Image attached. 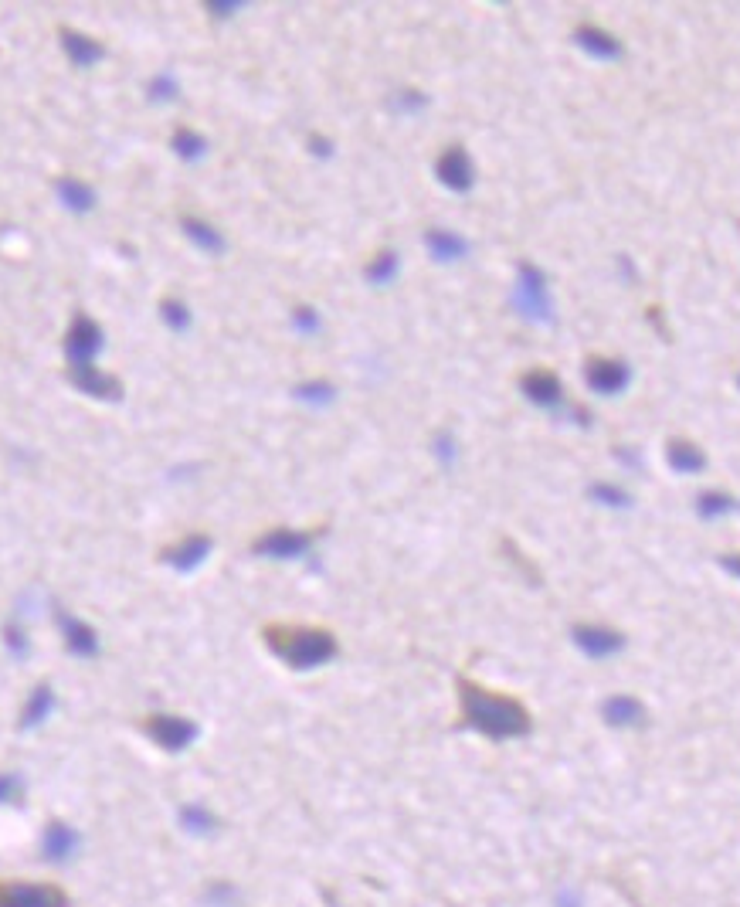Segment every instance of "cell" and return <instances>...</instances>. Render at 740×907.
<instances>
[{"label":"cell","instance_id":"cell-1","mask_svg":"<svg viewBox=\"0 0 740 907\" xmlns=\"http://www.w3.org/2000/svg\"><path fill=\"white\" fill-rule=\"evenodd\" d=\"M459 690V710H462V727H472L489 741H510V738H527L533 731V717L523 700L510 697V693L486 690L483 683L459 677L455 680Z\"/></svg>","mask_w":740,"mask_h":907},{"label":"cell","instance_id":"cell-2","mask_svg":"<svg viewBox=\"0 0 740 907\" xmlns=\"http://www.w3.org/2000/svg\"><path fill=\"white\" fill-rule=\"evenodd\" d=\"M265 646L292 670H316L340 653V643L323 626H292V622H272L262 629Z\"/></svg>","mask_w":740,"mask_h":907},{"label":"cell","instance_id":"cell-3","mask_svg":"<svg viewBox=\"0 0 740 907\" xmlns=\"http://www.w3.org/2000/svg\"><path fill=\"white\" fill-rule=\"evenodd\" d=\"M513 306L523 320L530 323H550L554 320V303H550V286L547 276L530 262H520L516 269V289H513Z\"/></svg>","mask_w":740,"mask_h":907},{"label":"cell","instance_id":"cell-4","mask_svg":"<svg viewBox=\"0 0 740 907\" xmlns=\"http://www.w3.org/2000/svg\"><path fill=\"white\" fill-rule=\"evenodd\" d=\"M143 734L153 744H160L163 751H184L191 748L197 738V724L184 714H170V710H157V714H146L143 721Z\"/></svg>","mask_w":740,"mask_h":907},{"label":"cell","instance_id":"cell-5","mask_svg":"<svg viewBox=\"0 0 740 907\" xmlns=\"http://www.w3.org/2000/svg\"><path fill=\"white\" fill-rule=\"evenodd\" d=\"M320 530H292V527H272L262 537H255L252 551L258 558H275V561H292L313 551Z\"/></svg>","mask_w":740,"mask_h":907},{"label":"cell","instance_id":"cell-6","mask_svg":"<svg viewBox=\"0 0 740 907\" xmlns=\"http://www.w3.org/2000/svg\"><path fill=\"white\" fill-rule=\"evenodd\" d=\"M106 344V333L89 313H75L72 323H68L65 333V361L68 367H85V364H96L99 350Z\"/></svg>","mask_w":740,"mask_h":907},{"label":"cell","instance_id":"cell-7","mask_svg":"<svg viewBox=\"0 0 740 907\" xmlns=\"http://www.w3.org/2000/svg\"><path fill=\"white\" fill-rule=\"evenodd\" d=\"M65 887L38 880H0V907H68Z\"/></svg>","mask_w":740,"mask_h":907},{"label":"cell","instance_id":"cell-8","mask_svg":"<svg viewBox=\"0 0 740 907\" xmlns=\"http://www.w3.org/2000/svg\"><path fill=\"white\" fill-rule=\"evenodd\" d=\"M584 381H588L591 391L598 395H618V391L628 388L632 381V367H628L622 357H591L584 364Z\"/></svg>","mask_w":740,"mask_h":907},{"label":"cell","instance_id":"cell-9","mask_svg":"<svg viewBox=\"0 0 740 907\" xmlns=\"http://www.w3.org/2000/svg\"><path fill=\"white\" fill-rule=\"evenodd\" d=\"M211 547H214V541H211L208 534H184L180 541H174V544L163 547V551H160V561H163V564H170V568L180 571V575H187V571L201 568V564L208 561Z\"/></svg>","mask_w":740,"mask_h":907},{"label":"cell","instance_id":"cell-10","mask_svg":"<svg viewBox=\"0 0 740 907\" xmlns=\"http://www.w3.org/2000/svg\"><path fill=\"white\" fill-rule=\"evenodd\" d=\"M435 174H438V181L455 194H466V191H472V184H476L472 157L459 147V143H452V147L435 160Z\"/></svg>","mask_w":740,"mask_h":907},{"label":"cell","instance_id":"cell-11","mask_svg":"<svg viewBox=\"0 0 740 907\" xmlns=\"http://www.w3.org/2000/svg\"><path fill=\"white\" fill-rule=\"evenodd\" d=\"M571 636L581 653H588L591 660H608V656H615L625 649V636L612 626H591L588 622V626H574Z\"/></svg>","mask_w":740,"mask_h":907},{"label":"cell","instance_id":"cell-12","mask_svg":"<svg viewBox=\"0 0 740 907\" xmlns=\"http://www.w3.org/2000/svg\"><path fill=\"white\" fill-rule=\"evenodd\" d=\"M520 388H523V395L533 401V405L547 408V412H557V408L564 405V384H561V378H557L554 371H547V367H537V371L523 374Z\"/></svg>","mask_w":740,"mask_h":907},{"label":"cell","instance_id":"cell-13","mask_svg":"<svg viewBox=\"0 0 740 907\" xmlns=\"http://www.w3.org/2000/svg\"><path fill=\"white\" fill-rule=\"evenodd\" d=\"M68 381L89 398H102V401H119L123 398V384L113 374L99 371L96 364H85V367H68Z\"/></svg>","mask_w":740,"mask_h":907},{"label":"cell","instance_id":"cell-14","mask_svg":"<svg viewBox=\"0 0 740 907\" xmlns=\"http://www.w3.org/2000/svg\"><path fill=\"white\" fill-rule=\"evenodd\" d=\"M58 619V629H62V639H65V649L72 656H82V660H89V656L99 653V632L89 626V622L75 619V615H68L58 609L55 612Z\"/></svg>","mask_w":740,"mask_h":907},{"label":"cell","instance_id":"cell-15","mask_svg":"<svg viewBox=\"0 0 740 907\" xmlns=\"http://www.w3.org/2000/svg\"><path fill=\"white\" fill-rule=\"evenodd\" d=\"M58 38H62V48H65V55L72 58V65H79V68H92L96 62H102L106 58V45H99L96 38H89L85 31H75V28H58Z\"/></svg>","mask_w":740,"mask_h":907},{"label":"cell","instance_id":"cell-16","mask_svg":"<svg viewBox=\"0 0 740 907\" xmlns=\"http://www.w3.org/2000/svg\"><path fill=\"white\" fill-rule=\"evenodd\" d=\"M574 41H578L591 58H598V62H615V58H622V41H618L612 31L595 28V24H584V28L574 31Z\"/></svg>","mask_w":740,"mask_h":907},{"label":"cell","instance_id":"cell-17","mask_svg":"<svg viewBox=\"0 0 740 907\" xmlns=\"http://www.w3.org/2000/svg\"><path fill=\"white\" fill-rule=\"evenodd\" d=\"M601 714L612 727H645V721H649L645 707L635 697H608L601 704Z\"/></svg>","mask_w":740,"mask_h":907},{"label":"cell","instance_id":"cell-18","mask_svg":"<svg viewBox=\"0 0 740 907\" xmlns=\"http://www.w3.org/2000/svg\"><path fill=\"white\" fill-rule=\"evenodd\" d=\"M55 191H58V201H62L68 211H75V215H89V211L96 208V191H92L85 181H79V177H58Z\"/></svg>","mask_w":740,"mask_h":907},{"label":"cell","instance_id":"cell-19","mask_svg":"<svg viewBox=\"0 0 740 907\" xmlns=\"http://www.w3.org/2000/svg\"><path fill=\"white\" fill-rule=\"evenodd\" d=\"M425 248L438 262H455V259H462V255L469 252V242L466 238H459L449 228H428L425 231Z\"/></svg>","mask_w":740,"mask_h":907},{"label":"cell","instance_id":"cell-20","mask_svg":"<svg viewBox=\"0 0 740 907\" xmlns=\"http://www.w3.org/2000/svg\"><path fill=\"white\" fill-rule=\"evenodd\" d=\"M180 228H184V235L191 238V242L201 248V252H211V255L225 252V235H221V231L214 228L211 221H204V218H197V215H184V218H180Z\"/></svg>","mask_w":740,"mask_h":907},{"label":"cell","instance_id":"cell-21","mask_svg":"<svg viewBox=\"0 0 740 907\" xmlns=\"http://www.w3.org/2000/svg\"><path fill=\"white\" fill-rule=\"evenodd\" d=\"M51 710H55V690H51V683H38V687L31 690L28 704L21 710L17 727H21V731H31V727H38L45 717H51Z\"/></svg>","mask_w":740,"mask_h":907},{"label":"cell","instance_id":"cell-22","mask_svg":"<svg viewBox=\"0 0 740 907\" xmlns=\"http://www.w3.org/2000/svg\"><path fill=\"white\" fill-rule=\"evenodd\" d=\"M666 459H669V466H673L676 473H700V469L707 466V456H703V449L696 446V442H690V439H669Z\"/></svg>","mask_w":740,"mask_h":907},{"label":"cell","instance_id":"cell-23","mask_svg":"<svg viewBox=\"0 0 740 907\" xmlns=\"http://www.w3.org/2000/svg\"><path fill=\"white\" fill-rule=\"evenodd\" d=\"M75 846H79V836L72 833L65 823H48V829H45V857L48 860H55V863H62V860H68L75 853Z\"/></svg>","mask_w":740,"mask_h":907},{"label":"cell","instance_id":"cell-24","mask_svg":"<svg viewBox=\"0 0 740 907\" xmlns=\"http://www.w3.org/2000/svg\"><path fill=\"white\" fill-rule=\"evenodd\" d=\"M737 510H740V500L724 490H707L696 496V513H700L703 520H717V517H727V513H737Z\"/></svg>","mask_w":740,"mask_h":907},{"label":"cell","instance_id":"cell-25","mask_svg":"<svg viewBox=\"0 0 740 907\" xmlns=\"http://www.w3.org/2000/svg\"><path fill=\"white\" fill-rule=\"evenodd\" d=\"M170 147H174V153L180 160L197 164V160L208 153V140H204L197 130H191V126H180V130H174V136H170Z\"/></svg>","mask_w":740,"mask_h":907},{"label":"cell","instance_id":"cell-26","mask_svg":"<svg viewBox=\"0 0 740 907\" xmlns=\"http://www.w3.org/2000/svg\"><path fill=\"white\" fill-rule=\"evenodd\" d=\"M364 276L374 282V286H387V282L398 276V252H394V248H381V252L367 262Z\"/></svg>","mask_w":740,"mask_h":907},{"label":"cell","instance_id":"cell-27","mask_svg":"<svg viewBox=\"0 0 740 907\" xmlns=\"http://www.w3.org/2000/svg\"><path fill=\"white\" fill-rule=\"evenodd\" d=\"M157 310H160V320L167 323L174 333H184L187 327H191V310H187V303H180V299H174V296L160 299Z\"/></svg>","mask_w":740,"mask_h":907},{"label":"cell","instance_id":"cell-28","mask_svg":"<svg viewBox=\"0 0 740 907\" xmlns=\"http://www.w3.org/2000/svg\"><path fill=\"white\" fill-rule=\"evenodd\" d=\"M292 395L299 401H306V405H330V401L337 398V388H333L330 381H306V384H299Z\"/></svg>","mask_w":740,"mask_h":907},{"label":"cell","instance_id":"cell-29","mask_svg":"<svg viewBox=\"0 0 740 907\" xmlns=\"http://www.w3.org/2000/svg\"><path fill=\"white\" fill-rule=\"evenodd\" d=\"M588 493H591V500L605 503V507H618V510L632 507V496H628L625 490H618V486H612V483H591Z\"/></svg>","mask_w":740,"mask_h":907},{"label":"cell","instance_id":"cell-30","mask_svg":"<svg viewBox=\"0 0 740 907\" xmlns=\"http://www.w3.org/2000/svg\"><path fill=\"white\" fill-rule=\"evenodd\" d=\"M177 92H180V85L170 72H160L150 79V102H174Z\"/></svg>","mask_w":740,"mask_h":907},{"label":"cell","instance_id":"cell-31","mask_svg":"<svg viewBox=\"0 0 740 907\" xmlns=\"http://www.w3.org/2000/svg\"><path fill=\"white\" fill-rule=\"evenodd\" d=\"M180 823L191 829V833H208V829L214 826V816L201 806H184L180 809Z\"/></svg>","mask_w":740,"mask_h":907},{"label":"cell","instance_id":"cell-32","mask_svg":"<svg viewBox=\"0 0 740 907\" xmlns=\"http://www.w3.org/2000/svg\"><path fill=\"white\" fill-rule=\"evenodd\" d=\"M292 327L309 337V333L320 330V313H316L313 306H296V310H292Z\"/></svg>","mask_w":740,"mask_h":907},{"label":"cell","instance_id":"cell-33","mask_svg":"<svg viewBox=\"0 0 740 907\" xmlns=\"http://www.w3.org/2000/svg\"><path fill=\"white\" fill-rule=\"evenodd\" d=\"M394 106H398L401 113H418V109L428 106V99L421 96L418 89H401L398 96H394Z\"/></svg>","mask_w":740,"mask_h":907},{"label":"cell","instance_id":"cell-34","mask_svg":"<svg viewBox=\"0 0 740 907\" xmlns=\"http://www.w3.org/2000/svg\"><path fill=\"white\" fill-rule=\"evenodd\" d=\"M503 551H506V558H510V561H513V564H516V568H520V571H527V575H530V581H533V585H537V581H540V571H537V568H533V564H530L527 558H523V554H520V551H516V544H513V541H503Z\"/></svg>","mask_w":740,"mask_h":907},{"label":"cell","instance_id":"cell-35","mask_svg":"<svg viewBox=\"0 0 740 907\" xmlns=\"http://www.w3.org/2000/svg\"><path fill=\"white\" fill-rule=\"evenodd\" d=\"M4 643L11 646L14 656H28V636H24L21 626H7L4 629Z\"/></svg>","mask_w":740,"mask_h":907},{"label":"cell","instance_id":"cell-36","mask_svg":"<svg viewBox=\"0 0 740 907\" xmlns=\"http://www.w3.org/2000/svg\"><path fill=\"white\" fill-rule=\"evenodd\" d=\"M17 795H21V778L0 772V802H11Z\"/></svg>","mask_w":740,"mask_h":907},{"label":"cell","instance_id":"cell-37","mask_svg":"<svg viewBox=\"0 0 740 907\" xmlns=\"http://www.w3.org/2000/svg\"><path fill=\"white\" fill-rule=\"evenodd\" d=\"M435 452H438V459H442V462H452V456H455V439H452L449 432H442V435L435 439Z\"/></svg>","mask_w":740,"mask_h":907},{"label":"cell","instance_id":"cell-38","mask_svg":"<svg viewBox=\"0 0 740 907\" xmlns=\"http://www.w3.org/2000/svg\"><path fill=\"white\" fill-rule=\"evenodd\" d=\"M242 7H245V4H238V0H231V4H214V0H211L208 11H211L214 17H231L235 11H242Z\"/></svg>","mask_w":740,"mask_h":907},{"label":"cell","instance_id":"cell-39","mask_svg":"<svg viewBox=\"0 0 740 907\" xmlns=\"http://www.w3.org/2000/svg\"><path fill=\"white\" fill-rule=\"evenodd\" d=\"M309 147H313V153H320V157H330L333 153L330 140H323V136H309Z\"/></svg>","mask_w":740,"mask_h":907},{"label":"cell","instance_id":"cell-40","mask_svg":"<svg viewBox=\"0 0 740 907\" xmlns=\"http://www.w3.org/2000/svg\"><path fill=\"white\" fill-rule=\"evenodd\" d=\"M720 564H724V571H730L734 578H740V554H724V558H720Z\"/></svg>","mask_w":740,"mask_h":907},{"label":"cell","instance_id":"cell-41","mask_svg":"<svg viewBox=\"0 0 740 907\" xmlns=\"http://www.w3.org/2000/svg\"><path fill=\"white\" fill-rule=\"evenodd\" d=\"M737 384H740V378H737Z\"/></svg>","mask_w":740,"mask_h":907}]
</instances>
